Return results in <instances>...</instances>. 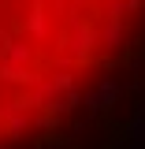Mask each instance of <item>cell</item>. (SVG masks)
Listing matches in <instances>:
<instances>
[{
	"instance_id": "cell-1",
	"label": "cell",
	"mask_w": 145,
	"mask_h": 149,
	"mask_svg": "<svg viewBox=\"0 0 145 149\" xmlns=\"http://www.w3.org/2000/svg\"><path fill=\"white\" fill-rule=\"evenodd\" d=\"M108 11L56 15V0H0V149L45 119V82L56 71V19H104Z\"/></svg>"
}]
</instances>
